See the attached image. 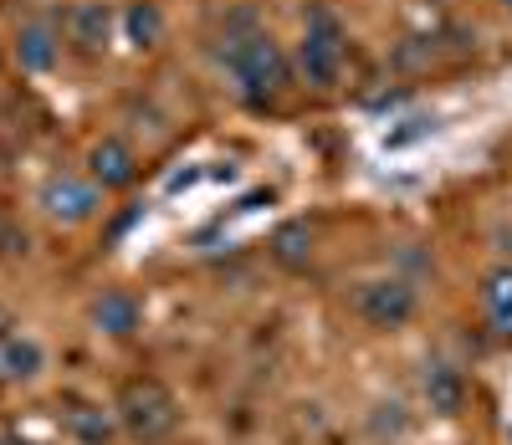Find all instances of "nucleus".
<instances>
[{
  "label": "nucleus",
  "mask_w": 512,
  "mask_h": 445,
  "mask_svg": "<svg viewBox=\"0 0 512 445\" xmlns=\"http://www.w3.org/2000/svg\"><path fill=\"white\" fill-rule=\"evenodd\" d=\"M62 430L77 445H108L118 435V415L103 410V405H93V399H72V410L62 415Z\"/></svg>",
  "instance_id": "f8f14e48"
},
{
  "label": "nucleus",
  "mask_w": 512,
  "mask_h": 445,
  "mask_svg": "<svg viewBox=\"0 0 512 445\" xmlns=\"http://www.w3.org/2000/svg\"><path fill=\"white\" fill-rule=\"evenodd\" d=\"M88 174L98 180V190H103V195L128 190V185L139 180V154L128 149L123 139H98V144L88 149Z\"/></svg>",
  "instance_id": "1a4fd4ad"
},
{
  "label": "nucleus",
  "mask_w": 512,
  "mask_h": 445,
  "mask_svg": "<svg viewBox=\"0 0 512 445\" xmlns=\"http://www.w3.org/2000/svg\"><path fill=\"white\" fill-rule=\"evenodd\" d=\"M502 11H507V16H512V0H502Z\"/></svg>",
  "instance_id": "a211bd4d"
},
{
  "label": "nucleus",
  "mask_w": 512,
  "mask_h": 445,
  "mask_svg": "<svg viewBox=\"0 0 512 445\" xmlns=\"http://www.w3.org/2000/svg\"><path fill=\"white\" fill-rule=\"evenodd\" d=\"M354 318L374 333H400L415 313H420V292L405 277H369L349 292Z\"/></svg>",
  "instance_id": "20e7f679"
},
{
  "label": "nucleus",
  "mask_w": 512,
  "mask_h": 445,
  "mask_svg": "<svg viewBox=\"0 0 512 445\" xmlns=\"http://www.w3.org/2000/svg\"><path fill=\"white\" fill-rule=\"evenodd\" d=\"M420 399H425V410L441 415V420L461 415V410H466V379H461V369L431 364V369L420 374Z\"/></svg>",
  "instance_id": "9b49d317"
},
{
  "label": "nucleus",
  "mask_w": 512,
  "mask_h": 445,
  "mask_svg": "<svg viewBox=\"0 0 512 445\" xmlns=\"http://www.w3.org/2000/svg\"><path fill=\"white\" fill-rule=\"evenodd\" d=\"M113 415H118V430L134 445H159L180 430V405L159 379H128L113 399Z\"/></svg>",
  "instance_id": "7ed1b4c3"
},
{
  "label": "nucleus",
  "mask_w": 512,
  "mask_h": 445,
  "mask_svg": "<svg viewBox=\"0 0 512 445\" xmlns=\"http://www.w3.org/2000/svg\"><path fill=\"white\" fill-rule=\"evenodd\" d=\"M36 205L47 220L57 226H88V220L103 210V190L93 174H77V169H52L36 190Z\"/></svg>",
  "instance_id": "39448f33"
},
{
  "label": "nucleus",
  "mask_w": 512,
  "mask_h": 445,
  "mask_svg": "<svg viewBox=\"0 0 512 445\" xmlns=\"http://www.w3.org/2000/svg\"><path fill=\"white\" fill-rule=\"evenodd\" d=\"M216 62L236 82V93L251 108H272L287 82H292V57L282 52V41L256 21L251 11H231L221 36H216Z\"/></svg>",
  "instance_id": "f257e3e1"
},
{
  "label": "nucleus",
  "mask_w": 512,
  "mask_h": 445,
  "mask_svg": "<svg viewBox=\"0 0 512 445\" xmlns=\"http://www.w3.org/2000/svg\"><path fill=\"white\" fill-rule=\"evenodd\" d=\"M405 430V405L390 399V405H374V435H400Z\"/></svg>",
  "instance_id": "dca6fc26"
},
{
  "label": "nucleus",
  "mask_w": 512,
  "mask_h": 445,
  "mask_svg": "<svg viewBox=\"0 0 512 445\" xmlns=\"http://www.w3.org/2000/svg\"><path fill=\"white\" fill-rule=\"evenodd\" d=\"M47 369V348L36 333L21 328H0V384H31Z\"/></svg>",
  "instance_id": "6e6552de"
},
{
  "label": "nucleus",
  "mask_w": 512,
  "mask_h": 445,
  "mask_svg": "<svg viewBox=\"0 0 512 445\" xmlns=\"http://www.w3.org/2000/svg\"><path fill=\"white\" fill-rule=\"evenodd\" d=\"M11 57L26 77H47L57 72L62 62V26L52 16H26L16 21V36H11Z\"/></svg>",
  "instance_id": "0eeeda50"
},
{
  "label": "nucleus",
  "mask_w": 512,
  "mask_h": 445,
  "mask_svg": "<svg viewBox=\"0 0 512 445\" xmlns=\"http://www.w3.org/2000/svg\"><path fill=\"white\" fill-rule=\"evenodd\" d=\"M0 445H36V440H26V435H16V430H6V435H0Z\"/></svg>",
  "instance_id": "f3484780"
},
{
  "label": "nucleus",
  "mask_w": 512,
  "mask_h": 445,
  "mask_svg": "<svg viewBox=\"0 0 512 445\" xmlns=\"http://www.w3.org/2000/svg\"><path fill=\"white\" fill-rule=\"evenodd\" d=\"M344 62H349V26L338 21V11L328 0H313L303 11V36H297L292 72L308 87H333L344 77Z\"/></svg>",
  "instance_id": "f03ea898"
},
{
  "label": "nucleus",
  "mask_w": 512,
  "mask_h": 445,
  "mask_svg": "<svg viewBox=\"0 0 512 445\" xmlns=\"http://www.w3.org/2000/svg\"><path fill=\"white\" fill-rule=\"evenodd\" d=\"M88 323H93L103 338H134V333L144 328V307H139V297H134V292L108 287L103 297H93Z\"/></svg>",
  "instance_id": "9d476101"
},
{
  "label": "nucleus",
  "mask_w": 512,
  "mask_h": 445,
  "mask_svg": "<svg viewBox=\"0 0 512 445\" xmlns=\"http://www.w3.org/2000/svg\"><path fill=\"white\" fill-rule=\"evenodd\" d=\"M118 36H123L134 52L159 47V41H164V11L154 6V0H134V6L118 11Z\"/></svg>",
  "instance_id": "4468645a"
},
{
  "label": "nucleus",
  "mask_w": 512,
  "mask_h": 445,
  "mask_svg": "<svg viewBox=\"0 0 512 445\" xmlns=\"http://www.w3.org/2000/svg\"><path fill=\"white\" fill-rule=\"evenodd\" d=\"M482 318L497 338H512V261L492 266L482 277Z\"/></svg>",
  "instance_id": "ddd939ff"
},
{
  "label": "nucleus",
  "mask_w": 512,
  "mask_h": 445,
  "mask_svg": "<svg viewBox=\"0 0 512 445\" xmlns=\"http://www.w3.org/2000/svg\"><path fill=\"white\" fill-rule=\"evenodd\" d=\"M267 251H272L277 266H287V272H303V266L313 261V226L308 220H282V226L272 231V241H267Z\"/></svg>",
  "instance_id": "2eb2a0df"
},
{
  "label": "nucleus",
  "mask_w": 512,
  "mask_h": 445,
  "mask_svg": "<svg viewBox=\"0 0 512 445\" xmlns=\"http://www.w3.org/2000/svg\"><path fill=\"white\" fill-rule=\"evenodd\" d=\"M62 41L82 57H103L118 41V11L108 6V0H77V6H67V16H62Z\"/></svg>",
  "instance_id": "423d86ee"
}]
</instances>
